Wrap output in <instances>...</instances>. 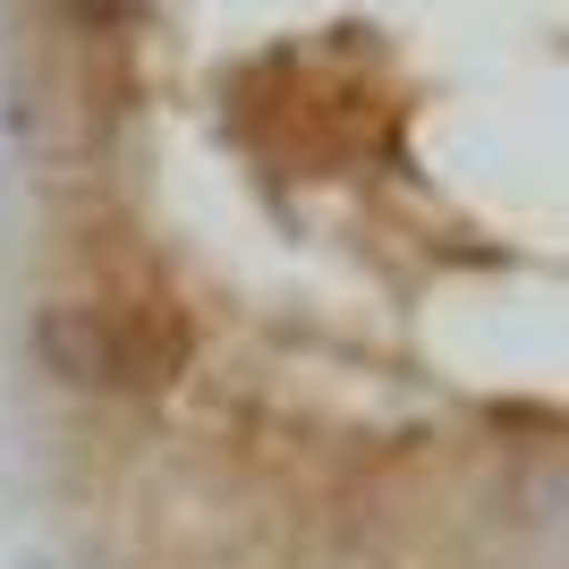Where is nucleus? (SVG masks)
<instances>
[{"mask_svg": "<svg viewBox=\"0 0 569 569\" xmlns=\"http://www.w3.org/2000/svg\"><path fill=\"white\" fill-rule=\"evenodd\" d=\"M196 357V332L170 298H119V366H128V400H162L179 391Z\"/></svg>", "mask_w": 569, "mask_h": 569, "instance_id": "nucleus-2", "label": "nucleus"}, {"mask_svg": "<svg viewBox=\"0 0 569 569\" xmlns=\"http://www.w3.org/2000/svg\"><path fill=\"white\" fill-rule=\"evenodd\" d=\"M51 9H60L77 34H128V26L144 18V0H51Z\"/></svg>", "mask_w": 569, "mask_h": 569, "instance_id": "nucleus-3", "label": "nucleus"}, {"mask_svg": "<svg viewBox=\"0 0 569 569\" xmlns=\"http://www.w3.org/2000/svg\"><path fill=\"white\" fill-rule=\"evenodd\" d=\"M26 349L43 382L77 400H128V366H119V298H43L26 323Z\"/></svg>", "mask_w": 569, "mask_h": 569, "instance_id": "nucleus-1", "label": "nucleus"}]
</instances>
